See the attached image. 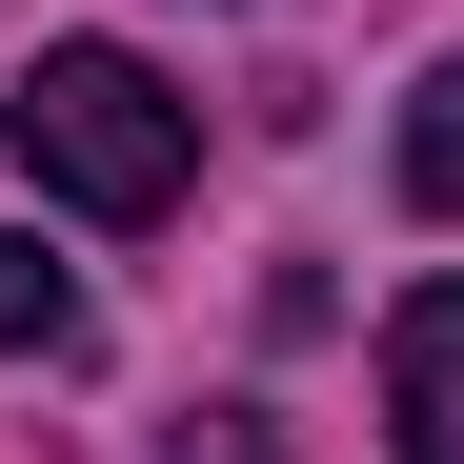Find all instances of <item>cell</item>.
<instances>
[{
	"instance_id": "3957f363",
	"label": "cell",
	"mask_w": 464,
	"mask_h": 464,
	"mask_svg": "<svg viewBox=\"0 0 464 464\" xmlns=\"http://www.w3.org/2000/svg\"><path fill=\"white\" fill-rule=\"evenodd\" d=\"M82 343H102L82 263H41V222H0V363H82Z\"/></svg>"
},
{
	"instance_id": "5b68a950",
	"label": "cell",
	"mask_w": 464,
	"mask_h": 464,
	"mask_svg": "<svg viewBox=\"0 0 464 464\" xmlns=\"http://www.w3.org/2000/svg\"><path fill=\"white\" fill-rule=\"evenodd\" d=\"M162 464H263V424H182V444H162Z\"/></svg>"
},
{
	"instance_id": "7a4b0ae2",
	"label": "cell",
	"mask_w": 464,
	"mask_h": 464,
	"mask_svg": "<svg viewBox=\"0 0 464 464\" xmlns=\"http://www.w3.org/2000/svg\"><path fill=\"white\" fill-rule=\"evenodd\" d=\"M383 424H404V464H464V283L383 324Z\"/></svg>"
},
{
	"instance_id": "6da1fadb",
	"label": "cell",
	"mask_w": 464,
	"mask_h": 464,
	"mask_svg": "<svg viewBox=\"0 0 464 464\" xmlns=\"http://www.w3.org/2000/svg\"><path fill=\"white\" fill-rule=\"evenodd\" d=\"M0 141H21V182L82 202V222H162L182 162H202V121H182V82L141 41H41L21 102H0Z\"/></svg>"
},
{
	"instance_id": "277c9868",
	"label": "cell",
	"mask_w": 464,
	"mask_h": 464,
	"mask_svg": "<svg viewBox=\"0 0 464 464\" xmlns=\"http://www.w3.org/2000/svg\"><path fill=\"white\" fill-rule=\"evenodd\" d=\"M404 202L464 222V61H424V102H404Z\"/></svg>"
}]
</instances>
